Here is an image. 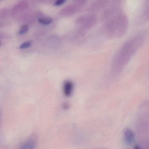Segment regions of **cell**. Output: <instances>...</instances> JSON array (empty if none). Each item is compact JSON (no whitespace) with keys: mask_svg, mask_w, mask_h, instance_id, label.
<instances>
[{"mask_svg":"<svg viewBox=\"0 0 149 149\" xmlns=\"http://www.w3.org/2000/svg\"><path fill=\"white\" fill-rule=\"evenodd\" d=\"M146 33L141 31L136 34L124 43L113 58L112 72L118 74L142 47L146 39Z\"/></svg>","mask_w":149,"mask_h":149,"instance_id":"cell-1","label":"cell"},{"mask_svg":"<svg viewBox=\"0 0 149 149\" xmlns=\"http://www.w3.org/2000/svg\"><path fill=\"white\" fill-rule=\"evenodd\" d=\"M103 23L102 33L105 38L109 40L123 38L129 29L128 16L121 9Z\"/></svg>","mask_w":149,"mask_h":149,"instance_id":"cell-2","label":"cell"},{"mask_svg":"<svg viewBox=\"0 0 149 149\" xmlns=\"http://www.w3.org/2000/svg\"><path fill=\"white\" fill-rule=\"evenodd\" d=\"M149 105L145 102L139 108L137 120V130L140 146L144 149L149 146Z\"/></svg>","mask_w":149,"mask_h":149,"instance_id":"cell-3","label":"cell"},{"mask_svg":"<svg viewBox=\"0 0 149 149\" xmlns=\"http://www.w3.org/2000/svg\"><path fill=\"white\" fill-rule=\"evenodd\" d=\"M97 21L95 14L90 13L78 17L75 22L74 30L72 35L74 39H80L84 36L96 25Z\"/></svg>","mask_w":149,"mask_h":149,"instance_id":"cell-4","label":"cell"},{"mask_svg":"<svg viewBox=\"0 0 149 149\" xmlns=\"http://www.w3.org/2000/svg\"><path fill=\"white\" fill-rule=\"evenodd\" d=\"M111 0H94L88 8L90 13L95 14L107 8L111 3Z\"/></svg>","mask_w":149,"mask_h":149,"instance_id":"cell-5","label":"cell"},{"mask_svg":"<svg viewBox=\"0 0 149 149\" xmlns=\"http://www.w3.org/2000/svg\"><path fill=\"white\" fill-rule=\"evenodd\" d=\"M149 0H145L143 8L137 18L136 22L138 25L145 24L149 21Z\"/></svg>","mask_w":149,"mask_h":149,"instance_id":"cell-6","label":"cell"},{"mask_svg":"<svg viewBox=\"0 0 149 149\" xmlns=\"http://www.w3.org/2000/svg\"><path fill=\"white\" fill-rule=\"evenodd\" d=\"M79 11L77 7L73 3H71L62 8L60 11V15L62 17L68 18L73 16Z\"/></svg>","mask_w":149,"mask_h":149,"instance_id":"cell-7","label":"cell"},{"mask_svg":"<svg viewBox=\"0 0 149 149\" xmlns=\"http://www.w3.org/2000/svg\"><path fill=\"white\" fill-rule=\"evenodd\" d=\"M124 139L127 145H130L134 142L135 135L132 130L126 129L124 132Z\"/></svg>","mask_w":149,"mask_h":149,"instance_id":"cell-8","label":"cell"},{"mask_svg":"<svg viewBox=\"0 0 149 149\" xmlns=\"http://www.w3.org/2000/svg\"><path fill=\"white\" fill-rule=\"evenodd\" d=\"M73 90V84L70 81H67L63 85V92L65 95L70 96L72 94Z\"/></svg>","mask_w":149,"mask_h":149,"instance_id":"cell-9","label":"cell"},{"mask_svg":"<svg viewBox=\"0 0 149 149\" xmlns=\"http://www.w3.org/2000/svg\"><path fill=\"white\" fill-rule=\"evenodd\" d=\"M88 0H73V3L78 8L79 11L81 10L85 7L88 2Z\"/></svg>","mask_w":149,"mask_h":149,"instance_id":"cell-10","label":"cell"},{"mask_svg":"<svg viewBox=\"0 0 149 149\" xmlns=\"http://www.w3.org/2000/svg\"><path fill=\"white\" fill-rule=\"evenodd\" d=\"M35 146V143L33 140H29L25 143L21 148L22 149H33L34 148Z\"/></svg>","mask_w":149,"mask_h":149,"instance_id":"cell-11","label":"cell"},{"mask_svg":"<svg viewBox=\"0 0 149 149\" xmlns=\"http://www.w3.org/2000/svg\"><path fill=\"white\" fill-rule=\"evenodd\" d=\"M40 23L44 25H49L53 22V19L50 18H43L39 19Z\"/></svg>","mask_w":149,"mask_h":149,"instance_id":"cell-12","label":"cell"},{"mask_svg":"<svg viewBox=\"0 0 149 149\" xmlns=\"http://www.w3.org/2000/svg\"><path fill=\"white\" fill-rule=\"evenodd\" d=\"M29 30V27L27 25H24L22 27L19 32V35H23L26 33Z\"/></svg>","mask_w":149,"mask_h":149,"instance_id":"cell-13","label":"cell"},{"mask_svg":"<svg viewBox=\"0 0 149 149\" xmlns=\"http://www.w3.org/2000/svg\"><path fill=\"white\" fill-rule=\"evenodd\" d=\"M32 45V42L30 41L26 42H24L20 46L19 48L20 49H25L28 48L30 46Z\"/></svg>","mask_w":149,"mask_h":149,"instance_id":"cell-14","label":"cell"},{"mask_svg":"<svg viewBox=\"0 0 149 149\" xmlns=\"http://www.w3.org/2000/svg\"><path fill=\"white\" fill-rule=\"evenodd\" d=\"M123 0H111L110 4L114 5V6H120V5L122 4Z\"/></svg>","mask_w":149,"mask_h":149,"instance_id":"cell-15","label":"cell"},{"mask_svg":"<svg viewBox=\"0 0 149 149\" xmlns=\"http://www.w3.org/2000/svg\"><path fill=\"white\" fill-rule=\"evenodd\" d=\"M68 0H56L54 3V6H60L66 3Z\"/></svg>","mask_w":149,"mask_h":149,"instance_id":"cell-16","label":"cell"}]
</instances>
